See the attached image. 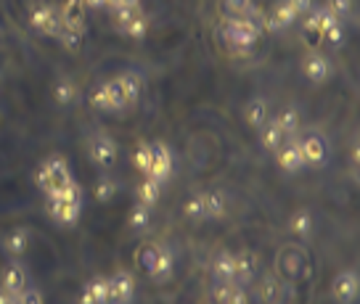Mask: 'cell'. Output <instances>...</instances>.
<instances>
[{
    "label": "cell",
    "mask_w": 360,
    "mask_h": 304,
    "mask_svg": "<svg viewBox=\"0 0 360 304\" xmlns=\"http://www.w3.org/2000/svg\"><path fill=\"white\" fill-rule=\"evenodd\" d=\"M244 117H247V124L252 130H259V127L270 119L268 101H265V98H252V101L247 103V109H244Z\"/></svg>",
    "instance_id": "20"
},
{
    "label": "cell",
    "mask_w": 360,
    "mask_h": 304,
    "mask_svg": "<svg viewBox=\"0 0 360 304\" xmlns=\"http://www.w3.org/2000/svg\"><path fill=\"white\" fill-rule=\"evenodd\" d=\"M310 230H313V217L310 212H297L292 217V233L294 236H310Z\"/></svg>",
    "instance_id": "35"
},
{
    "label": "cell",
    "mask_w": 360,
    "mask_h": 304,
    "mask_svg": "<svg viewBox=\"0 0 360 304\" xmlns=\"http://www.w3.org/2000/svg\"><path fill=\"white\" fill-rule=\"evenodd\" d=\"M56 103L58 106H69V103L77 101V88H75V82L72 79H58L56 82Z\"/></svg>",
    "instance_id": "30"
},
{
    "label": "cell",
    "mask_w": 360,
    "mask_h": 304,
    "mask_svg": "<svg viewBox=\"0 0 360 304\" xmlns=\"http://www.w3.org/2000/svg\"><path fill=\"white\" fill-rule=\"evenodd\" d=\"M124 6H141V0H106V6H103V8L117 11V8H124Z\"/></svg>",
    "instance_id": "44"
},
{
    "label": "cell",
    "mask_w": 360,
    "mask_h": 304,
    "mask_svg": "<svg viewBox=\"0 0 360 304\" xmlns=\"http://www.w3.org/2000/svg\"><path fill=\"white\" fill-rule=\"evenodd\" d=\"M302 72L310 82H326L328 74H331V61H328L323 53L313 51V53H307V56H304Z\"/></svg>",
    "instance_id": "14"
},
{
    "label": "cell",
    "mask_w": 360,
    "mask_h": 304,
    "mask_svg": "<svg viewBox=\"0 0 360 304\" xmlns=\"http://www.w3.org/2000/svg\"><path fill=\"white\" fill-rule=\"evenodd\" d=\"M106 0H85V8H103Z\"/></svg>",
    "instance_id": "45"
},
{
    "label": "cell",
    "mask_w": 360,
    "mask_h": 304,
    "mask_svg": "<svg viewBox=\"0 0 360 304\" xmlns=\"http://www.w3.org/2000/svg\"><path fill=\"white\" fill-rule=\"evenodd\" d=\"M135 296V278L130 272H114L109 275V304H130Z\"/></svg>",
    "instance_id": "9"
},
{
    "label": "cell",
    "mask_w": 360,
    "mask_h": 304,
    "mask_svg": "<svg viewBox=\"0 0 360 304\" xmlns=\"http://www.w3.org/2000/svg\"><path fill=\"white\" fill-rule=\"evenodd\" d=\"M259 293H262V299L265 302H276L278 299V283H276V278H265L262 281V289H259Z\"/></svg>",
    "instance_id": "41"
},
{
    "label": "cell",
    "mask_w": 360,
    "mask_h": 304,
    "mask_svg": "<svg viewBox=\"0 0 360 304\" xmlns=\"http://www.w3.org/2000/svg\"><path fill=\"white\" fill-rule=\"evenodd\" d=\"M321 43H328L331 48L345 46V24H342V22L331 24L326 32H323V40H321Z\"/></svg>",
    "instance_id": "38"
},
{
    "label": "cell",
    "mask_w": 360,
    "mask_h": 304,
    "mask_svg": "<svg viewBox=\"0 0 360 304\" xmlns=\"http://www.w3.org/2000/svg\"><path fill=\"white\" fill-rule=\"evenodd\" d=\"M120 32L127 34V37H133V40H141V37H146L148 32V16L143 13V8L138 13H133L127 22L120 27Z\"/></svg>",
    "instance_id": "23"
},
{
    "label": "cell",
    "mask_w": 360,
    "mask_h": 304,
    "mask_svg": "<svg viewBox=\"0 0 360 304\" xmlns=\"http://www.w3.org/2000/svg\"><path fill=\"white\" fill-rule=\"evenodd\" d=\"M214 281H233V251H220L212 259Z\"/></svg>",
    "instance_id": "24"
},
{
    "label": "cell",
    "mask_w": 360,
    "mask_h": 304,
    "mask_svg": "<svg viewBox=\"0 0 360 304\" xmlns=\"http://www.w3.org/2000/svg\"><path fill=\"white\" fill-rule=\"evenodd\" d=\"M148 220H151V206L135 201L133 212H130V227H135V230H143V227L148 225Z\"/></svg>",
    "instance_id": "32"
},
{
    "label": "cell",
    "mask_w": 360,
    "mask_h": 304,
    "mask_svg": "<svg viewBox=\"0 0 360 304\" xmlns=\"http://www.w3.org/2000/svg\"><path fill=\"white\" fill-rule=\"evenodd\" d=\"M27 281H30L27 267H24L19 259H11V262L6 265L3 275H0V289L6 293H11V296H19V293L27 289Z\"/></svg>",
    "instance_id": "8"
},
{
    "label": "cell",
    "mask_w": 360,
    "mask_h": 304,
    "mask_svg": "<svg viewBox=\"0 0 360 304\" xmlns=\"http://www.w3.org/2000/svg\"><path fill=\"white\" fill-rule=\"evenodd\" d=\"M231 289H233V281H214V286H212L214 304H225V299H228Z\"/></svg>",
    "instance_id": "40"
},
{
    "label": "cell",
    "mask_w": 360,
    "mask_h": 304,
    "mask_svg": "<svg viewBox=\"0 0 360 304\" xmlns=\"http://www.w3.org/2000/svg\"><path fill=\"white\" fill-rule=\"evenodd\" d=\"M90 101H93V106L96 109H101V112H122V109H127L124 106V95H122V88H120V82H117V77L106 79V82H101L96 91H93V95H90Z\"/></svg>",
    "instance_id": "4"
},
{
    "label": "cell",
    "mask_w": 360,
    "mask_h": 304,
    "mask_svg": "<svg viewBox=\"0 0 360 304\" xmlns=\"http://www.w3.org/2000/svg\"><path fill=\"white\" fill-rule=\"evenodd\" d=\"M331 296L339 304H352V299L358 296V275H355V270L337 272V278L331 283Z\"/></svg>",
    "instance_id": "13"
},
{
    "label": "cell",
    "mask_w": 360,
    "mask_h": 304,
    "mask_svg": "<svg viewBox=\"0 0 360 304\" xmlns=\"http://www.w3.org/2000/svg\"><path fill=\"white\" fill-rule=\"evenodd\" d=\"M289 6L294 8V13L300 16V13H304V11H310L313 8V0H286Z\"/></svg>",
    "instance_id": "43"
},
{
    "label": "cell",
    "mask_w": 360,
    "mask_h": 304,
    "mask_svg": "<svg viewBox=\"0 0 360 304\" xmlns=\"http://www.w3.org/2000/svg\"><path fill=\"white\" fill-rule=\"evenodd\" d=\"M334 22H339L337 16L328 11L326 6H321L318 11H310V16H307V22H304V37L318 46V43L323 40V32H326Z\"/></svg>",
    "instance_id": "12"
},
{
    "label": "cell",
    "mask_w": 360,
    "mask_h": 304,
    "mask_svg": "<svg viewBox=\"0 0 360 304\" xmlns=\"http://www.w3.org/2000/svg\"><path fill=\"white\" fill-rule=\"evenodd\" d=\"M255 272H257V259L252 251H238L233 254V283L238 286H247L255 281Z\"/></svg>",
    "instance_id": "16"
},
{
    "label": "cell",
    "mask_w": 360,
    "mask_h": 304,
    "mask_svg": "<svg viewBox=\"0 0 360 304\" xmlns=\"http://www.w3.org/2000/svg\"><path fill=\"white\" fill-rule=\"evenodd\" d=\"M45 212L58 225H75L82 212V188L79 183H69L64 191L45 196Z\"/></svg>",
    "instance_id": "2"
},
{
    "label": "cell",
    "mask_w": 360,
    "mask_h": 304,
    "mask_svg": "<svg viewBox=\"0 0 360 304\" xmlns=\"http://www.w3.org/2000/svg\"><path fill=\"white\" fill-rule=\"evenodd\" d=\"M82 37H85V27H67V24H61V32H58L56 40L67 51H77Z\"/></svg>",
    "instance_id": "28"
},
{
    "label": "cell",
    "mask_w": 360,
    "mask_h": 304,
    "mask_svg": "<svg viewBox=\"0 0 360 304\" xmlns=\"http://www.w3.org/2000/svg\"><path fill=\"white\" fill-rule=\"evenodd\" d=\"M204 204H207V220H220L225 217L228 201L220 191H204Z\"/></svg>",
    "instance_id": "27"
},
{
    "label": "cell",
    "mask_w": 360,
    "mask_h": 304,
    "mask_svg": "<svg viewBox=\"0 0 360 304\" xmlns=\"http://www.w3.org/2000/svg\"><path fill=\"white\" fill-rule=\"evenodd\" d=\"M162 249H165V246H159V244H154V241L141 244V246H138V251H135V262H138V267L151 275V270H154V265H157L159 254H162Z\"/></svg>",
    "instance_id": "22"
},
{
    "label": "cell",
    "mask_w": 360,
    "mask_h": 304,
    "mask_svg": "<svg viewBox=\"0 0 360 304\" xmlns=\"http://www.w3.org/2000/svg\"><path fill=\"white\" fill-rule=\"evenodd\" d=\"M30 24L45 37H58L61 32V13L53 6H34L30 13Z\"/></svg>",
    "instance_id": "6"
},
{
    "label": "cell",
    "mask_w": 360,
    "mask_h": 304,
    "mask_svg": "<svg viewBox=\"0 0 360 304\" xmlns=\"http://www.w3.org/2000/svg\"><path fill=\"white\" fill-rule=\"evenodd\" d=\"M225 304H249L247 291H244V286H238V283H233V289H231V293H228V299H225Z\"/></svg>",
    "instance_id": "42"
},
{
    "label": "cell",
    "mask_w": 360,
    "mask_h": 304,
    "mask_svg": "<svg viewBox=\"0 0 360 304\" xmlns=\"http://www.w3.org/2000/svg\"><path fill=\"white\" fill-rule=\"evenodd\" d=\"M162 185L165 183L154 180V178H143V183L138 185V201L146 204V206H154L162 199Z\"/></svg>",
    "instance_id": "25"
},
{
    "label": "cell",
    "mask_w": 360,
    "mask_h": 304,
    "mask_svg": "<svg viewBox=\"0 0 360 304\" xmlns=\"http://www.w3.org/2000/svg\"><path fill=\"white\" fill-rule=\"evenodd\" d=\"M300 148H302L304 167H321L328 157V143L321 133H307L300 138Z\"/></svg>",
    "instance_id": "7"
},
{
    "label": "cell",
    "mask_w": 360,
    "mask_h": 304,
    "mask_svg": "<svg viewBox=\"0 0 360 304\" xmlns=\"http://www.w3.org/2000/svg\"><path fill=\"white\" fill-rule=\"evenodd\" d=\"M151 161H154L151 143H141V146H138V151H135V167L143 172V178H146L148 169H151Z\"/></svg>",
    "instance_id": "36"
},
{
    "label": "cell",
    "mask_w": 360,
    "mask_h": 304,
    "mask_svg": "<svg viewBox=\"0 0 360 304\" xmlns=\"http://www.w3.org/2000/svg\"><path fill=\"white\" fill-rule=\"evenodd\" d=\"M27 249H30V230L27 227H13L3 236V251L11 259L24 257Z\"/></svg>",
    "instance_id": "17"
},
{
    "label": "cell",
    "mask_w": 360,
    "mask_h": 304,
    "mask_svg": "<svg viewBox=\"0 0 360 304\" xmlns=\"http://www.w3.org/2000/svg\"><path fill=\"white\" fill-rule=\"evenodd\" d=\"M82 291L93 299V304H109V278H103V275L90 278Z\"/></svg>",
    "instance_id": "26"
},
{
    "label": "cell",
    "mask_w": 360,
    "mask_h": 304,
    "mask_svg": "<svg viewBox=\"0 0 360 304\" xmlns=\"http://www.w3.org/2000/svg\"><path fill=\"white\" fill-rule=\"evenodd\" d=\"M183 212H186V217L188 220H207V204H204V193H196V196H191L188 201H186V206H183Z\"/></svg>",
    "instance_id": "31"
},
{
    "label": "cell",
    "mask_w": 360,
    "mask_h": 304,
    "mask_svg": "<svg viewBox=\"0 0 360 304\" xmlns=\"http://www.w3.org/2000/svg\"><path fill=\"white\" fill-rule=\"evenodd\" d=\"M262 29H265V19L259 16L257 8L247 16H225L223 40L225 46H231L236 53H249L259 40Z\"/></svg>",
    "instance_id": "1"
},
{
    "label": "cell",
    "mask_w": 360,
    "mask_h": 304,
    "mask_svg": "<svg viewBox=\"0 0 360 304\" xmlns=\"http://www.w3.org/2000/svg\"><path fill=\"white\" fill-rule=\"evenodd\" d=\"M283 140H286V136H283V130L278 127L276 119H268V122L259 127V143L268 148V151H273V154L281 148Z\"/></svg>",
    "instance_id": "21"
},
{
    "label": "cell",
    "mask_w": 360,
    "mask_h": 304,
    "mask_svg": "<svg viewBox=\"0 0 360 304\" xmlns=\"http://www.w3.org/2000/svg\"><path fill=\"white\" fill-rule=\"evenodd\" d=\"M276 161L278 167L286 169V172H300L304 169V159H302V148H300V136L286 138L281 143V148L276 151Z\"/></svg>",
    "instance_id": "10"
},
{
    "label": "cell",
    "mask_w": 360,
    "mask_h": 304,
    "mask_svg": "<svg viewBox=\"0 0 360 304\" xmlns=\"http://www.w3.org/2000/svg\"><path fill=\"white\" fill-rule=\"evenodd\" d=\"M326 8L337 16L339 22H342V19H345V16H349V11H352V0H328Z\"/></svg>",
    "instance_id": "39"
},
{
    "label": "cell",
    "mask_w": 360,
    "mask_h": 304,
    "mask_svg": "<svg viewBox=\"0 0 360 304\" xmlns=\"http://www.w3.org/2000/svg\"><path fill=\"white\" fill-rule=\"evenodd\" d=\"M58 13H61V24L85 27V0H64Z\"/></svg>",
    "instance_id": "19"
},
{
    "label": "cell",
    "mask_w": 360,
    "mask_h": 304,
    "mask_svg": "<svg viewBox=\"0 0 360 304\" xmlns=\"http://www.w3.org/2000/svg\"><path fill=\"white\" fill-rule=\"evenodd\" d=\"M294 22H297L294 8L286 0H281V3H276V8L265 16V29H270V32H283V29H289Z\"/></svg>",
    "instance_id": "15"
},
{
    "label": "cell",
    "mask_w": 360,
    "mask_h": 304,
    "mask_svg": "<svg viewBox=\"0 0 360 304\" xmlns=\"http://www.w3.org/2000/svg\"><path fill=\"white\" fill-rule=\"evenodd\" d=\"M117 82H120V88H122V95H124V106L130 109L138 103L141 98V88H143V79L138 77L135 72H122V74H117Z\"/></svg>",
    "instance_id": "18"
},
{
    "label": "cell",
    "mask_w": 360,
    "mask_h": 304,
    "mask_svg": "<svg viewBox=\"0 0 360 304\" xmlns=\"http://www.w3.org/2000/svg\"><path fill=\"white\" fill-rule=\"evenodd\" d=\"M151 154H154V161H151V169H148L146 178H154L159 183L169 180V175H172V151H169V146L162 143V140H154Z\"/></svg>",
    "instance_id": "11"
},
{
    "label": "cell",
    "mask_w": 360,
    "mask_h": 304,
    "mask_svg": "<svg viewBox=\"0 0 360 304\" xmlns=\"http://www.w3.org/2000/svg\"><path fill=\"white\" fill-rule=\"evenodd\" d=\"M69 183H75V178H72L69 161L64 157H48L43 164L37 167V185H40V191H43L45 196L64 191Z\"/></svg>",
    "instance_id": "3"
},
{
    "label": "cell",
    "mask_w": 360,
    "mask_h": 304,
    "mask_svg": "<svg viewBox=\"0 0 360 304\" xmlns=\"http://www.w3.org/2000/svg\"><path fill=\"white\" fill-rule=\"evenodd\" d=\"M223 8H225V16H247L257 6H255V0H225Z\"/></svg>",
    "instance_id": "34"
},
{
    "label": "cell",
    "mask_w": 360,
    "mask_h": 304,
    "mask_svg": "<svg viewBox=\"0 0 360 304\" xmlns=\"http://www.w3.org/2000/svg\"><path fill=\"white\" fill-rule=\"evenodd\" d=\"M114 193H117V183L112 180V178H106L103 175L101 180L96 183V199L101 204H106V201H112L114 199Z\"/></svg>",
    "instance_id": "37"
},
{
    "label": "cell",
    "mask_w": 360,
    "mask_h": 304,
    "mask_svg": "<svg viewBox=\"0 0 360 304\" xmlns=\"http://www.w3.org/2000/svg\"><path fill=\"white\" fill-rule=\"evenodd\" d=\"M276 122H278V127L283 130V136L292 138L300 133V114H297V109H283L278 117H273Z\"/></svg>",
    "instance_id": "29"
},
{
    "label": "cell",
    "mask_w": 360,
    "mask_h": 304,
    "mask_svg": "<svg viewBox=\"0 0 360 304\" xmlns=\"http://www.w3.org/2000/svg\"><path fill=\"white\" fill-rule=\"evenodd\" d=\"M88 151H90V159H93V164L98 169H112L117 164V154H120V148L114 143V138L109 133H93L88 143Z\"/></svg>",
    "instance_id": "5"
},
{
    "label": "cell",
    "mask_w": 360,
    "mask_h": 304,
    "mask_svg": "<svg viewBox=\"0 0 360 304\" xmlns=\"http://www.w3.org/2000/svg\"><path fill=\"white\" fill-rule=\"evenodd\" d=\"M169 272H172V254H169L167 249H162L157 265H154V270H151V278H154V281H165V278H169Z\"/></svg>",
    "instance_id": "33"
},
{
    "label": "cell",
    "mask_w": 360,
    "mask_h": 304,
    "mask_svg": "<svg viewBox=\"0 0 360 304\" xmlns=\"http://www.w3.org/2000/svg\"><path fill=\"white\" fill-rule=\"evenodd\" d=\"M0 304H13V296L0 289Z\"/></svg>",
    "instance_id": "46"
}]
</instances>
